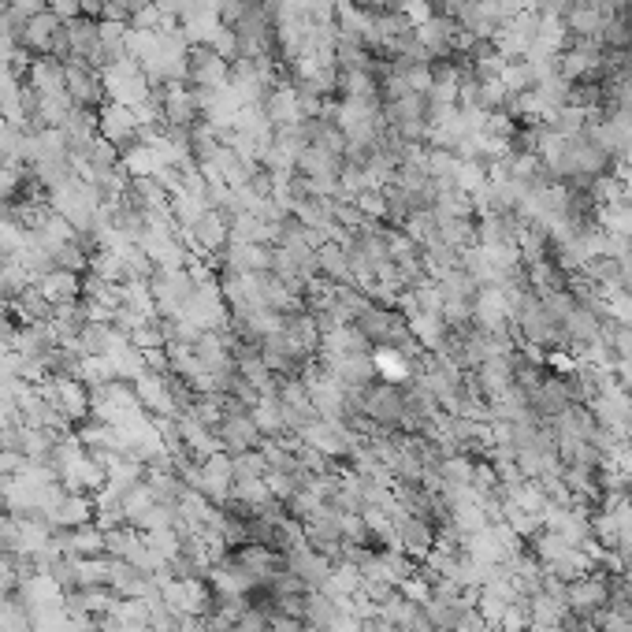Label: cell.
Returning a JSON list of instances; mask_svg holds the SVG:
<instances>
[{"mask_svg": "<svg viewBox=\"0 0 632 632\" xmlns=\"http://www.w3.org/2000/svg\"><path fill=\"white\" fill-rule=\"evenodd\" d=\"M97 131H101L105 142H112L116 149H123V145L138 142V116H134V108L116 105V101H105V105L97 108Z\"/></svg>", "mask_w": 632, "mask_h": 632, "instance_id": "15", "label": "cell"}, {"mask_svg": "<svg viewBox=\"0 0 632 632\" xmlns=\"http://www.w3.org/2000/svg\"><path fill=\"white\" fill-rule=\"evenodd\" d=\"M283 566H287L290 573H294V577H302L309 592H320V588L328 584L331 566H335V562H331L328 554L313 551V547L305 543V547H298V551H287V554H283Z\"/></svg>", "mask_w": 632, "mask_h": 632, "instance_id": "16", "label": "cell"}, {"mask_svg": "<svg viewBox=\"0 0 632 632\" xmlns=\"http://www.w3.org/2000/svg\"><path fill=\"white\" fill-rule=\"evenodd\" d=\"M610 584H614V577L603 573V569H592V573H584V577L569 580L566 606L573 614H595V610H603L606 599H610Z\"/></svg>", "mask_w": 632, "mask_h": 632, "instance_id": "10", "label": "cell"}, {"mask_svg": "<svg viewBox=\"0 0 632 632\" xmlns=\"http://www.w3.org/2000/svg\"><path fill=\"white\" fill-rule=\"evenodd\" d=\"M250 417H253V424L261 428L264 439H279V435H287V421H283V409H279L276 391H272V395H261V402L250 406Z\"/></svg>", "mask_w": 632, "mask_h": 632, "instance_id": "28", "label": "cell"}, {"mask_svg": "<svg viewBox=\"0 0 632 632\" xmlns=\"http://www.w3.org/2000/svg\"><path fill=\"white\" fill-rule=\"evenodd\" d=\"M402 231H406L421 250H428V246H435L439 242V220H435L432 209H417L413 216H409L406 224H402Z\"/></svg>", "mask_w": 632, "mask_h": 632, "instance_id": "33", "label": "cell"}, {"mask_svg": "<svg viewBox=\"0 0 632 632\" xmlns=\"http://www.w3.org/2000/svg\"><path fill=\"white\" fill-rule=\"evenodd\" d=\"M569 606L562 599H554L547 592H536L528 599V618H532V629H558V621L566 614Z\"/></svg>", "mask_w": 632, "mask_h": 632, "instance_id": "29", "label": "cell"}, {"mask_svg": "<svg viewBox=\"0 0 632 632\" xmlns=\"http://www.w3.org/2000/svg\"><path fill=\"white\" fill-rule=\"evenodd\" d=\"M45 8H49V0H12V15H19L23 23L34 19L38 12H45Z\"/></svg>", "mask_w": 632, "mask_h": 632, "instance_id": "42", "label": "cell"}, {"mask_svg": "<svg viewBox=\"0 0 632 632\" xmlns=\"http://www.w3.org/2000/svg\"><path fill=\"white\" fill-rule=\"evenodd\" d=\"M413 34L421 38V45L428 49V56L432 60H454V53H458V19H450V15L443 12H432L428 19H421L417 27H413Z\"/></svg>", "mask_w": 632, "mask_h": 632, "instance_id": "8", "label": "cell"}, {"mask_svg": "<svg viewBox=\"0 0 632 632\" xmlns=\"http://www.w3.org/2000/svg\"><path fill=\"white\" fill-rule=\"evenodd\" d=\"M231 562H235L257 588H264V584L283 569V554H279L276 547H264V543H238L235 551H231Z\"/></svg>", "mask_w": 632, "mask_h": 632, "instance_id": "11", "label": "cell"}, {"mask_svg": "<svg viewBox=\"0 0 632 632\" xmlns=\"http://www.w3.org/2000/svg\"><path fill=\"white\" fill-rule=\"evenodd\" d=\"M38 391L56 406V413L71 424L90 421V406H93V391L79 376H49L45 383H38Z\"/></svg>", "mask_w": 632, "mask_h": 632, "instance_id": "3", "label": "cell"}, {"mask_svg": "<svg viewBox=\"0 0 632 632\" xmlns=\"http://www.w3.org/2000/svg\"><path fill=\"white\" fill-rule=\"evenodd\" d=\"M49 12H56L67 23V19L82 15V8H79V0H49Z\"/></svg>", "mask_w": 632, "mask_h": 632, "instance_id": "43", "label": "cell"}, {"mask_svg": "<svg viewBox=\"0 0 632 632\" xmlns=\"http://www.w3.org/2000/svg\"><path fill=\"white\" fill-rule=\"evenodd\" d=\"M220 264L224 272H268L272 264V246H261V242H227V250L220 253Z\"/></svg>", "mask_w": 632, "mask_h": 632, "instance_id": "19", "label": "cell"}, {"mask_svg": "<svg viewBox=\"0 0 632 632\" xmlns=\"http://www.w3.org/2000/svg\"><path fill=\"white\" fill-rule=\"evenodd\" d=\"M298 439L309 443L313 450H320V454L331 461H350L357 443H365V439H361L357 432H350L343 421H320V417L305 424L302 432H298Z\"/></svg>", "mask_w": 632, "mask_h": 632, "instance_id": "6", "label": "cell"}, {"mask_svg": "<svg viewBox=\"0 0 632 632\" xmlns=\"http://www.w3.org/2000/svg\"><path fill=\"white\" fill-rule=\"evenodd\" d=\"M12 309L19 313V320L23 324H41V320H49L53 316V305L45 302V294H41L38 287H27L19 298L12 302Z\"/></svg>", "mask_w": 632, "mask_h": 632, "instance_id": "34", "label": "cell"}, {"mask_svg": "<svg viewBox=\"0 0 632 632\" xmlns=\"http://www.w3.org/2000/svg\"><path fill=\"white\" fill-rule=\"evenodd\" d=\"M131 387H134L138 406H142L149 417H179V409H175V402H172V391H168V376L142 372Z\"/></svg>", "mask_w": 632, "mask_h": 632, "instance_id": "17", "label": "cell"}, {"mask_svg": "<svg viewBox=\"0 0 632 632\" xmlns=\"http://www.w3.org/2000/svg\"><path fill=\"white\" fill-rule=\"evenodd\" d=\"M27 86L34 93L67 90V64H60L56 56H34L27 67Z\"/></svg>", "mask_w": 632, "mask_h": 632, "instance_id": "25", "label": "cell"}, {"mask_svg": "<svg viewBox=\"0 0 632 632\" xmlns=\"http://www.w3.org/2000/svg\"><path fill=\"white\" fill-rule=\"evenodd\" d=\"M435 540H439V532H435V525L428 521V517L409 514L406 521H398V547H402L409 558L424 562L428 551L435 547Z\"/></svg>", "mask_w": 632, "mask_h": 632, "instance_id": "22", "label": "cell"}, {"mask_svg": "<svg viewBox=\"0 0 632 632\" xmlns=\"http://www.w3.org/2000/svg\"><path fill=\"white\" fill-rule=\"evenodd\" d=\"M335 618H339V603H335L328 592H309V595H305V625H313V629L328 632Z\"/></svg>", "mask_w": 632, "mask_h": 632, "instance_id": "31", "label": "cell"}, {"mask_svg": "<svg viewBox=\"0 0 632 632\" xmlns=\"http://www.w3.org/2000/svg\"><path fill=\"white\" fill-rule=\"evenodd\" d=\"M365 417L376 428L402 432V424H406V383H387V380L372 383L369 391H365Z\"/></svg>", "mask_w": 632, "mask_h": 632, "instance_id": "4", "label": "cell"}, {"mask_svg": "<svg viewBox=\"0 0 632 632\" xmlns=\"http://www.w3.org/2000/svg\"><path fill=\"white\" fill-rule=\"evenodd\" d=\"M380 562H383V577H387V584H395V588H402L413 573H417V558H409L402 547H380Z\"/></svg>", "mask_w": 632, "mask_h": 632, "instance_id": "30", "label": "cell"}, {"mask_svg": "<svg viewBox=\"0 0 632 632\" xmlns=\"http://www.w3.org/2000/svg\"><path fill=\"white\" fill-rule=\"evenodd\" d=\"M101 79H105L108 101L127 105V108H142L145 101H149V93H153L149 75H145L142 64L131 60V56H123V60H116V64H108L105 71H101Z\"/></svg>", "mask_w": 632, "mask_h": 632, "instance_id": "2", "label": "cell"}, {"mask_svg": "<svg viewBox=\"0 0 632 632\" xmlns=\"http://www.w3.org/2000/svg\"><path fill=\"white\" fill-rule=\"evenodd\" d=\"M49 209L60 212L79 235H86V231H93V224H97V216H101V209H105V201H101V194H97V186H90L86 179H79V175H71L67 183L49 190Z\"/></svg>", "mask_w": 632, "mask_h": 632, "instance_id": "1", "label": "cell"}, {"mask_svg": "<svg viewBox=\"0 0 632 632\" xmlns=\"http://www.w3.org/2000/svg\"><path fill=\"white\" fill-rule=\"evenodd\" d=\"M34 287L45 294V302L53 305H71V302H82V276L79 272H67V268H53L49 276H41Z\"/></svg>", "mask_w": 632, "mask_h": 632, "instance_id": "23", "label": "cell"}, {"mask_svg": "<svg viewBox=\"0 0 632 632\" xmlns=\"http://www.w3.org/2000/svg\"><path fill=\"white\" fill-rule=\"evenodd\" d=\"M316 268H320V279H328L335 287L343 283H354L350 279V257H346V242H324L316 250Z\"/></svg>", "mask_w": 632, "mask_h": 632, "instance_id": "26", "label": "cell"}, {"mask_svg": "<svg viewBox=\"0 0 632 632\" xmlns=\"http://www.w3.org/2000/svg\"><path fill=\"white\" fill-rule=\"evenodd\" d=\"M108 361H112V369H116V380H123V383H134L142 372H149L145 369V354L138 350V346H131L127 335L108 350Z\"/></svg>", "mask_w": 632, "mask_h": 632, "instance_id": "27", "label": "cell"}, {"mask_svg": "<svg viewBox=\"0 0 632 632\" xmlns=\"http://www.w3.org/2000/svg\"><path fill=\"white\" fill-rule=\"evenodd\" d=\"M56 532H67V528H79V525H90L93 517H97V506H93L90 495H79V491H64L60 502H56L49 514H41Z\"/></svg>", "mask_w": 632, "mask_h": 632, "instance_id": "18", "label": "cell"}, {"mask_svg": "<svg viewBox=\"0 0 632 632\" xmlns=\"http://www.w3.org/2000/svg\"><path fill=\"white\" fill-rule=\"evenodd\" d=\"M190 86L194 90H220V86H227L231 82V64H227L224 56H216L209 49V45H194L190 49Z\"/></svg>", "mask_w": 632, "mask_h": 632, "instance_id": "14", "label": "cell"}, {"mask_svg": "<svg viewBox=\"0 0 632 632\" xmlns=\"http://www.w3.org/2000/svg\"><path fill=\"white\" fill-rule=\"evenodd\" d=\"M350 4H357V8H369V12H376V8H383V0H350Z\"/></svg>", "mask_w": 632, "mask_h": 632, "instance_id": "45", "label": "cell"}, {"mask_svg": "<svg viewBox=\"0 0 632 632\" xmlns=\"http://www.w3.org/2000/svg\"><path fill=\"white\" fill-rule=\"evenodd\" d=\"M209 49L216 56H224L227 64H235V60H238V34L231 27H220V30H216V38L209 41Z\"/></svg>", "mask_w": 632, "mask_h": 632, "instance_id": "41", "label": "cell"}, {"mask_svg": "<svg viewBox=\"0 0 632 632\" xmlns=\"http://www.w3.org/2000/svg\"><path fill=\"white\" fill-rule=\"evenodd\" d=\"M108 573H112V558L108 554L75 558V584L79 588H101V584H108Z\"/></svg>", "mask_w": 632, "mask_h": 632, "instance_id": "35", "label": "cell"}, {"mask_svg": "<svg viewBox=\"0 0 632 632\" xmlns=\"http://www.w3.org/2000/svg\"><path fill=\"white\" fill-rule=\"evenodd\" d=\"M67 97L75 101V108H97L105 105V79H101V71H93L90 64H82V60H71L67 64Z\"/></svg>", "mask_w": 632, "mask_h": 632, "instance_id": "12", "label": "cell"}, {"mask_svg": "<svg viewBox=\"0 0 632 632\" xmlns=\"http://www.w3.org/2000/svg\"><path fill=\"white\" fill-rule=\"evenodd\" d=\"M164 127H186L194 131L201 123V97L194 86H164V112H160Z\"/></svg>", "mask_w": 632, "mask_h": 632, "instance_id": "13", "label": "cell"}, {"mask_svg": "<svg viewBox=\"0 0 632 632\" xmlns=\"http://www.w3.org/2000/svg\"><path fill=\"white\" fill-rule=\"evenodd\" d=\"M60 30H64V19L45 8V12H38L34 19L23 23V38H19V45H23L30 56H49V49H53V41Z\"/></svg>", "mask_w": 632, "mask_h": 632, "instance_id": "20", "label": "cell"}, {"mask_svg": "<svg viewBox=\"0 0 632 632\" xmlns=\"http://www.w3.org/2000/svg\"><path fill=\"white\" fill-rule=\"evenodd\" d=\"M502 86H506L510 93H532L536 86H540V71L528 64V60H506Z\"/></svg>", "mask_w": 632, "mask_h": 632, "instance_id": "36", "label": "cell"}, {"mask_svg": "<svg viewBox=\"0 0 632 632\" xmlns=\"http://www.w3.org/2000/svg\"><path fill=\"white\" fill-rule=\"evenodd\" d=\"M183 320H190L198 331H224L231 324V305H227L216 279H209V283H201L194 290V298L183 309Z\"/></svg>", "mask_w": 632, "mask_h": 632, "instance_id": "7", "label": "cell"}, {"mask_svg": "<svg viewBox=\"0 0 632 632\" xmlns=\"http://www.w3.org/2000/svg\"><path fill=\"white\" fill-rule=\"evenodd\" d=\"M473 324L484 331H514V309L506 287H480L473 298Z\"/></svg>", "mask_w": 632, "mask_h": 632, "instance_id": "9", "label": "cell"}, {"mask_svg": "<svg viewBox=\"0 0 632 632\" xmlns=\"http://www.w3.org/2000/svg\"><path fill=\"white\" fill-rule=\"evenodd\" d=\"M439 220V242H447L450 250H469L476 246V220H450V216H435Z\"/></svg>", "mask_w": 632, "mask_h": 632, "instance_id": "32", "label": "cell"}, {"mask_svg": "<svg viewBox=\"0 0 632 632\" xmlns=\"http://www.w3.org/2000/svg\"><path fill=\"white\" fill-rule=\"evenodd\" d=\"M473 465L476 458H469V454H450V458H443L439 461L443 484H473Z\"/></svg>", "mask_w": 632, "mask_h": 632, "instance_id": "40", "label": "cell"}, {"mask_svg": "<svg viewBox=\"0 0 632 632\" xmlns=\"http://www.w3.org/2000/svg\"><path fill=\"white\" fill-rule=\"evenodd\" d=\"M90 391H97V387H105V383L116 380V369H112V361L108 357H82L79 372H75Z\"/></svg>", "mask_w": 632, "mask_h": 632, "instance_id": "39", "label": "cell"}, {"mask_svg": "<svg viewBox=\"0 0 632 632\" xmlns=\"http://www.w3.org/2000/svg\"><path fill=\"white\" fill-rule=\"evenodd\" d=\"M264 116L272 119V127H294V123H302V105H298V90L287 86V82H279L276 90L264 97Z\"/></svg>", "mask_w": 632, "mask_h": 632, "instance_id": "24", "label": "cell"}, {"mask_svg": "<svg viewBox=\"0 0 632 632\" xmlns=\"http://www.w3.org/2000/svg\"><path fill=\"white\" fill-rule=\"evenodd\" d=\"M153 502H157V495H153V488H149V480H138V484H131V488L123 491V502H119V506H123L127 525H134V521H138V517H142Z\"/></svg>", "mask_w": 632, "mask_h": 632, "instance_id": "38", "label": "cell"}, {"mask_svg": "<svg viewBox=\"0 0 632 632\" xmlns=\"http://www.w3.org/2000/svg\"><path fill=\"white\" fill-rule=\"evenodd\" d=\"M0 632H34V618H30V606L12 595L0 603Z\"/></svg>", "mask_w": 632, "mask_h": 632, "instance_id": "37", "label": "cell"}, {"mask_svg": "<svg viewBox=\"0 0 632 632\" xmlns=\"http://www.w3.org/2000/svg\"><path fill=\"white\" fill-rule=\"evenodd\" d=\"M476 383H480V391L488 402L502 395V391H510L514 387V354H499V357H488V361H480L473 369Z\"/></svg>", "mask_w": 632, "mask_h": 632, "instance_id": "21", "label": "cell"}, {"mask_svg": "<svg viewBox=\"0 0 632 632\" xmlns=\"http://www.w3.org/2000/svg\"><path fill=\"white\" fill-rule=\"evenodd\" d=\"M618 164H625V168H632V131H629V142H625V149H621Z\"/></svg>", "mask_w": 632, "mask_h": 632, "instance_id": "44", "label": "cell"}, {"mask_svg": "<svg viewBox=\"0 0 632 632\" xmlns=\"http://www.w3.org/2000/svg\"><path fill=\"white\" fill-rule=\"evenodd\" d=\"M149 290H153V302H157V313H164V320H175L183 316L186 302L194 298V279L186 268H157L149 276Z\"/></svg>", "mask_w": 632, "mask_h": 632, "instance_id": "5", "label": "cell"}]
</instances>
